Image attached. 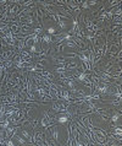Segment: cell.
<instances>
[{
  "label": "cell",
  "mask_w": 122,
  "mask_h": 146,
  "mask_svg": "<svg viewBox=\"0 0 122 146\" xmlns=\"http://www.w3.org/2000/svg\"><path fill=\"white\" fill-rule=\"evenodd\" d=\"M21 134H22V136L24 137V139L27 140V143H28V144H31V143H32V135L26 130V129H22V128H21Z\"/></svg>",
  "instance_id": "2"
},
{
  "label": "cell",
  "mask_w": 122,
  "mask_h": 146,
  "mask_svg": "<svg viewBox=\"0 0 122 146\" xmlns=\"http://www.w3.org/2000/svg\"><path fill=\"white\" fill-rule=\"evenodd\" d=\"M12 137H15V139L17 140V143H18L20 145H27V144H28V143H27V140H26V139H23L22 136H20L17 133H15V135L12 136Z\"/></svg>",
  "instance_id": "3"
},
{
  "label": "cell",
  "mask_w": 122,
  "mask_h": 146,
  "mask_svg": "<svg viewBox=\"0 0 122 146\" xmlns=\"http://www.w3.org/2000/svg\"><path fill=\"white\" fill-rule=\"evenodd\" d=\"M32 145H45V131L44 129H34L32 135Z\"/></svg>",
  "instance_id": "1"
},
{
  "label": "cell",
  "mask_w": 122,
  "mask_h": 146,
  "mask_svg": "<svg viewBox=\"0 0 122 146\" xmlns=\"http://www.w3.org/2000/svg\"><path fill=\"white\" fill-rule=\"evenodd\" d=\"M31 128H32V130H34V129L37 128V127H38V125H39V119H33V120H32L31 121Z\"/></svg>",
  "instance_id": "4"
}]
</instances>
